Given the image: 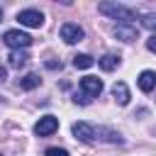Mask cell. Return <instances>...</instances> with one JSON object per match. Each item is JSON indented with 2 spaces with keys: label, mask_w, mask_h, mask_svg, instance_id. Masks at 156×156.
<instances>
[{
  "label": "cell",
  "mask_w": 156,
  "mask_h": 156,
  "mask_svg": "<svg viewBox=\"0 0 156 156\" xmlns=\"http://www.w3.org/2000/svg\"><path fill=\"white\" fill-rule=\"evenodd\" d=\"M56 129H58V119H56L54 115H44V117H39L37 124H34V134H37V136H49V134H54Z\"/></svg>",
  "instance_id": "277c9868"
},
{
  "label": "cell",
  "mask_w": 156,
  "mask_h": 156,
  "mask_svg": "<svg viewBox=\"0 0 156 156\" xmlns=\"http://www.w3.org/2000/svg\"><path fill=\"white\" fill-rule=\"evenodd\" d=\"M17 22H20L22 27L37 29V27H41V24H44V15H41L39 10L29 7V10H22V12H17Z\"/></svg>",
  "instance_id": "3957f363"
},
{
  "label": "cell",
  "mask_w": 156,
  "mask_h": 156,
  "mask_svg": "<svg viewBox=\"0 0 156 156\" xmlns=\"http://www.w3.org/2000/svg\"><path fill=\"white\" fill-rule=\"evenodd\" d=\"M5 78H7V71H5V68H2V66H0V83H2V80H5Z\"/></svg>",
  "instance_id": "ffe728a7"
},
{
  "label": "cell",
  "mask_w": 156,
  "mask_h": 156,
  "mask_svg": "<svg viewBox=\"0 0 156 156\" xmlns=\"http://www.w3.org/2000/svg\"><path fill=\"white\" fill-rule=\"evenodd\" d=\"M27 61H29L27 51H10V56H7V63H10L12 68H22Z\"/></svg>",
  "instance_id": "5bb4252c"
},
{
  "label": "cell",
  "mask_w": 156,
  "mask_h": 156,
  "mask_svg": "<svg viewBox=\"0 0 156 156\" xmlns=\"http://www.w3.org/2000/svg\"><path fill=\"white\" fill-rule=\"evenodd\" d=\"M2 41H5V46H10L12 51H24V49L32 44V37H29L27 32H20V29H7V32L2 34Z\"/></svg>",
  "instance_id": "7a4b0ae2"
},
{
  "label": "cell",
  "mask_w": 156,
  "mask_h": 156,
  "mask_svg": "<svg viewBox=\"0 0 156 156\" xmlns=\"http://www.w3.org/2000/svg\"><path fill=\"white\" fill-rule=\"evenodd\" d=\"M93 63H95V58H93L90 54H76V56H73V66H76V68H90Z\"/></svg>",
  "instance_id": "9a60e30c"
},
{
  "label": "cell",
  "mask_w": 156,
  "mask_h": 156,
  "mask_svg": "<svg viewBox=\"0 0 156 156\" xmlns=\"http://www.w3.org/2000/svg\"><path fill=\"white\" fill-rule=\"evenodd\" d=\"M71 132H73V136H76V139H80V141H85V144H90V141H95V139H98L95 127H93L90 122H76V124L71 127Z\"/></svg>",
  "instance_id": "8992f818"
},
{
  "label": "cell",
  "mask_w": 156,
  "mask_h": 156,
  "mask_svg": "<svg viewBox=\"0 0 156 156\" xmlns=\"http://www.w3.org/2000/svg\"><path fill=\"white\" fill-rule=\"evenodd\" d=\"M136 85H139L141 93L156 90V73H154V71H141V73L136 76Z\"/></svg>",
  "instance_id": "ba28073f"
},
{
  "label": "cell",
  "mask_w": 156,
  "mask_h": 156,
  "mask_svg": "<svg viewBox=\"0 0 156 156\" xmlns=\"http://www.w3.org/2000/svg\"><path fill=\"white\" fill-rule=\"evenodd\" d=\"M44 156H68V151L66 149H58V146H49L44 151Z\"/></svg>",
  "instance_id": "e0dca14e"
},
{
  "label": "cell",
  "mask_w": 156,
  "mask_h": 156,
  "mask_svg": "<svg viewBox=\"0 0 156 156\" xmlns=\"http://www.w3.org/2000/svg\"><path fill=\"white\" fill-rule=\"evenodd\" d=\"M0 17H2V12H0Z\"/></svg>",
  "instance_id": "44dd1931"
},
{
  "label": "cell",
  "mask_w": 156,
  "mask_h": 156,
  "mask_svg": "<svg viewBox=\"0 0 156 156\" xmlns=\"http://www.w3.org/2000/svg\"><path fill=\"white\" fill-rule=\"evenodd\" d=\"M80 90L88 95V98H98L102 93V80L95 78V76H83L80 78Z\"/></svg>",
  "instance_id": "52a82bcc"
},
{
  "label": "cell",
  "mask_w": 156,
  "mask_h": 156,
  "mask_svg": "<svg viewBox=\"0 0 156 156\" xmlns=\"http://www.w3.org/2000/svg\"><path fill=\"white\" fill-rule=\"evenodd\" d=\"M115 37L122 41H134L136 39V27L132 24H115Z\"/></svg>",
  "instance_id": "30bf717a"
},
{
  "label": "cell",
  "mask_w": 156,
  "mask_h": 156,
  "mask_svg": "<svg viewBox=\"0 0 156 156\" xmlns=\"http://www.w3.org/2000/svg\"><path fill=\"white\" fill-rule=\"evenodd\" d=\"M98 12L107 15L110 20H119V24H132L136 20V10H132V7L122 5V2H100Z\"/></svg>",
  "instance_id": "6da1fadb"
},
{
  "label": "cell",
  "mask_w": 156,
  "mask_h": 156,
  "mask_svg": "<svg viewBox=\"0 0 156 156\" xmlns=\"http://www.w3.org/2000/svg\"><path fill=\"white\" fill-rule=\"evenodd\" d=\"M90 100H93V98H88V95H85V93H83V90H80V93H76V95H73V102H80V105H88V102H90Z\"/></svg>",
  "instance_id": "ac0fdd59"
},
{
  "label": "cell",
  "mask_w": 156,
  "mask_h": 156,
  "mask_svg": "<svg viewBox=\"0 0 156 156\" xmlns=\"http://www.w3.org/2000/svg\"><path fill=\"white\" fill-rule=\"evenodd\" d=\"M119 63H122V58H119L117 54H105V56L98 58V66H100L102 71H115Z\"/></svg>",
  "instance_id": "7c38bea8"
},
{
  "label": "cell",
  "mask_w": 156,
  "mask_h": 156,
  "mask_svg": "<svg viewBox=\"0 0 156 156\" xmlns=\"http://www.w3.org/2000/svg\"><path fill=\"white\" fill-rule=\"evenodd\" d=\"M83 37H85V32H83V27H78L76 22H66V24L61 27V39H63L66 44H78V41H83Z\"/></svg>",
  "instance_id": "5b68a950"
},
{
  "label": "cell",
  "mask_w": 156,
  "mask_h": 156,
  "mask_svg": "<svg viewBox=\"0 0 156 156\" xmlns=\"http://www.w3.org/2000/svg\"><path fill=\"white\" fill-rule=\"evenodd\" d=\"M39 85H41V78H39L37 73H27V76L20 78V88H22V90H34V88H39Z\"/></svg>",
  "instance_id": "4fadbf2b"
},
{
  "label": "cell",
  "mask_w": 156,
  "mask_h": 156,
  "mask_svg": "<svg viewBox=\"0 0 156 156\" xmlns=\"http://www.w3.org/2000/svg\"><path fill=\"white\" fill-rule=\"evenodd\" d=\"M112 98H115L117 105H127V102H129V88H127V83L117 80V83L112 85Z\"/></svg>",
  "instance_id": "9c48e42d"
},
{
  "label": "cell",
  "mask_w": 156,
  "mask_h": 156,
  "mask_svg": "<svg viewBox=\"0 0 156 156\" xmlns=\"http://www.w3.org/2000/svg\"><path fill=\"white\" fill-rule=\"evenodd\" d=\"M0 156H2V154H0Z\"/></svg>",
  "instance_id": "7402d4cb"
},
{
  "label": "cell",
  "mask_w": 156,
  "mask_h": 156,
  "mask_svg": "<svg viewBox=\"0 0 156 156\" xmlns=\"http://www.w3.org/2000/svg\"><path fill=\"white\" fill-rule=\"evenodd\" d=\"M95 134H98V139H102V141H110V144H122V136H119V132H115V129H107V127H95Z\"/></svg>",
  "instance_id": "8fae6325"
},
{
  "label": "cell",
  "mask_w": 156,
  "mask_h": 156,
  "mask_svg": "<svg viewBox=\"0 0 156 156\" xmlns=\"http://www.w3.org/2000/svg\"><path fill=\"white\" fill-rule=\"evenodd\" d=\"M146 49H149V51H154V54H156V34H151V37H149V39H146Z\"/></svg>",
  "instance_id": "d6986e66"
},
{
  "label": "cell",
  "mask_w": 156,
  "mask_h": 156,
  "mask_svg": "<svg viewBox=\"0 0 156 156\" xmlns=\"http://www.w3.org/2000/svg\"><path fill=\"white\" fill-rule=\"evenodd\" d=\"M141 24L156 34V15H144V17H141Z\"/></svg>",
  "instance_id": "2e32d148"
}]
</instances>
